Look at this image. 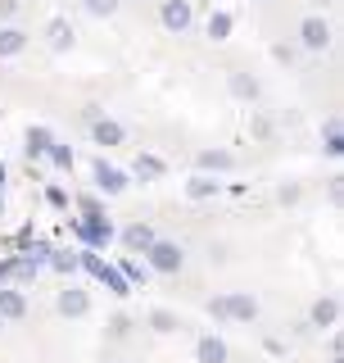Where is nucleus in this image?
I'll list each match as a JSON object with an SVG mask.
<instances>
[{
	"label": "nucleus",
	"mask_w": 344,
	"mask_h": 363,
	"mask_svg": "<svg viewBox=\"0 0 344 363\" xmlns=\"http://www.w3.org/2000/svg\"><path fill=\"white\" fill-rule=\"evenodd\" d=\"M159 18H164L168 32H186V28H190V0H164Z\"/></svg>",
	"instance_id": "0eeeda50"
},
{
	"label": "nucleus",
	"mask_w": 344,
	"mask_h": 363,
	"mask_svg": "<svg viewBox=\"0 0 344 363\" xmlns=\"http://www.w3.org/2000/svg\"><path fill=\"white\" fill-rule=\"evenodd\" d=\"M86 9H91V14H100V18H109L113 9H118V0H86Z\"/></svg>",
	"instance_id": "cd10ccee"
},
{
	"label": "nucleus",
	"mask_w": 344,
	"mask_h": 363,
	"mask_svg": "<svg viewBox=\"0 0 344 363\" xmlns=\"http://www.w3.org/2000/svg\"><path fill=\"white\" fill-rule=\"evenodd\" d=\"M18 14V0H0V18H14Z\"/></svg>",
	"instance_id": "7c9ffc66"
},
{
	"label": "nucleus",
	"mask_w": 344,
	"mask_h": 363,
	"mask_svg": "<svg viewBox=\"0 0 344 363\" xmlns=\"http://www.w3.org/2000/svg\"><path fill=\"white\" fill-rule=\"evenodd\" d=\"M45 159H50L55 168H64V173H68V168H73V150H68V145H59V141H55L50 150H45Z\"/></svg>",
	"instance_id": "b1692460"
},
{
	"label": "nucleus",
	"mask_w": 344,
	"mask_h": 363,
	"mask_svg": "<svg viewBox=\"0 0 344 363\" xmlns=\"http://www.w3.org/2000/svg\"><path fill=\"white\" fill-rule=\"evenodd\" d=\"M195 359L200 363H227V345L217 336H200V345H195Z\"/></svg>",
	"instance_id": "4468645a"
},
{
	"label": "nucleus",
	"mask_w": 344,
	"mask_h": 363,
	"mask_svg": "<svg viewBox=\"0 0 344 363\" xmlns=\"http://www.w3.org/2000/svg\"><path fill=\"white\" fill-rule=\"evenodd\" d=\"M91 177H96V186L105 191V196H122V191H127V173H122V168H113V164H105V159H96Z\"/></svg>",
	"instance_id": "20e7f679"
},
{
	"label": "nucleus",
	"mask_w": 344,
	"mask_h": 363,
	"mask_svg": "<svg viewBox=\"0 0 344 363\" xmlns=\"http://www.w3.org/2000/svg\"><path fill=\"white\" fill-rule=\"evenodd\" d=\"M150 327H154V332H164V336H168V332H177L181 323H177V313H168V309H154V313H150Z\"/></svg>",
	"instance_id": "5701e85b"
},
{
	"label": "nucleus",
	"mask_w": 344,
	"mask_h": 363,
	"mask_svg": "<svg viewBox=\"0 0 344 363\" xmlns=\"http://www.w3.org/2000/svg\"><path fill=\"white\" fill-rule=\"evenodd\" d=\"M118 272L127 277V286H132V291L150 281V268H145V264H136V259H122V264H118Z\"/></svg>",
	"instance_id": "6ab92c4d"
},
{
	"label": "nucleus",
	"mask_w": 344,
	"mask_h": 363,
	"mask_svg": "<svg viewBox=\"0 0 344 363\" xmlns=\"http://www.w3.org/2000/svg\"><path fill=\"white\" fill-rule=\"evenodd\" d=\"M336 318H340V304H336V300L326 295V300H317V304H313V313H308V323H313V327H336Z\"/></svg>",
	"instance_id": "f3484780"
},
{
	"label": "nucleus",
	"mask_w": 344,
	"mask_h": 363,
	"mask_svg": "<svg viewBox=\"0 0 344 363\" xmlns=\"http://www.w3.org/2000/svg\"><path fill=\"white\" fill-rule=\"evenodd\" d=\"M231 168H236V159L227 150H204L200 155V173H231Z\"/></svg>",
	"instance_id": "dca6fc26"
},
{
	"label": "nucleus",
	"mask_w": 344,
	"mask_h": 363,
	"mask_svg": "<svg viewBox=\"0 0 344 363\" xmlns=\"http://www.w3.org/2000/svg\"><path fill=\"white\" fill-rule=\"evenodd\" d=\"M55 145V136H50V128H28V159H45V150Z\"/></svg>",
	"instance_id": "2eb2a0df"
},
{
	"label": "nucleus",
	"mask_w": 344,
	"mask_h": 363,
	"mask_svg": "<svg viewBox=\"0 0 344 363\" xmlns=\"http://www.w3.org/2000/svg\"><path fill=\"white\" fill-rule=\"evenodd\" d=\"M28 50V32L18 28H0V60H14V55Z\"/></svg>",
	"instance_id": "ddd939ff"
},
{
	"label": "nucleus",
	"mask_w": 344,
	"mask_h": 363,
	"mask_svg": "<svg viewBox=\"0 0 344 363\" xmlns=\"http://www.w3.org/2000/svg\"><path fill=\"white\" fill-rule=\"evenodd\" d=\"M32 277H37V264H32V259H23V255L0 259V286H9V281H32Z\"/></svg>",
	"instance_id": "39448f33"
},
{
	"label": "nucleus",
	"mask_w": 344,
	"mask_h": 363,
	"mask_svg": "<svg viewBox=\"0 0 344 363\" xmlns=\"http://www.w3.org/2000/svg\"><path fill=\"white\" fill-rule=\"evenodd\" d=\"M45 264H50L55 272H68V277H73V272H77V250H73V255H59V250H55Z\"/></svg>",
	"instance_id": "393cba45"
},
{
	"label": "nucleus",
	"mask_w": 344,
	"mask_h": 363,
	"mask_svg": "<svg viewBox=\"0 0 344 363\" xmlns=\"http://www.w3.org/2000/svg\"><path fill=\"white\" fill-rule=\"evenodd\" d=\"M159 241L154 236V227L150 223H132V227H122V245L132 250V255H145V250H150Z\"/></svg>",
	"instance_id": "1a4fd4ad"
},
{
	"label": "nucleus",
	"mask_w": 344,
	"mask_h": 363,
	"mask_svg": "<svg viewBox=\"0 0 344 363\" xmlns=\"http://www.w3.org/2000/svg\"><path fill=\"white\" fill-rule=\"evenodd\" d=\"M168 164L159 155H136V177H164Z\"/></svg>",
	"instance_id": "aec40b11"
},
{
	"label": "nucleus",
	"mask_w": 344,
	"mask_h": 363,
	"mask_svg": "<svg viewBox=\"0 0 344 363\" xmlns=\"http://www.w3.org/2000/svg\"><path fill=\"white\" fill-rule=\"evenodd\" d=\"M209 37L213 41H227V37H231V14H213L209 18Z\"/></svg>",
	"instance_id": "a878e982"
},
{
	"label": "nucleus",
	"mask_w": 344,
	"mask_h": 363,
	"mask_svg": "<svg viewBox=\"0 0 344 363\" xmlns=\"http://www.w3.org/2000/svg\"><path fill=\"white\" fill-rule=\"evenodd\" d=\"M322 141H326L322 150H326L331 159H340V155H344V132H340V123H336V118L326 123V136H322Z\"/></svg>",
	"instance_id": "412c9836"
},
{
	"label": "nucleus",
	"mask_w": 344,
	"mask_h": 363,
	"mask_svg": "<svg viewBox=\"0 0 344 363\" xmlns=\"http://www.w3.org/2000/svg\"><path fill=\"white\" fill-rule=\"evenodd\" d=\"M127 332H132V318H127V313H118V318L109 323V336H113V340H127Z\"/></svg>",
	"instance_id": "bb28decb"
},
{
	"label": "nucleus",
	"mask_w": 344,
	"mask_h": 363,
	"mask_svg": "<svg viewBox=\"0 0 344 363\" xmlns=\"http://www.w3.org/2000/svg\"><path fill=\"white\" fill-rule=\"evenodd\" d=\"M222 191V182H217L213 173H195L190 182H186V196L190 200H209V196H217Z\"/></svg>",
	"instance_id": "f8f14e48"
},
{
	"label": "nucleus",
	"mask_w": 344,
	"mask_h": 363,
	"mask_svg": "<svg viewBox=\"0 0 344 363\" xmlns=\"http://www.w3.org/2000/svg\"><path fill=\"white\" fill-rule=\"evenodd\" d=\"M231 91H236L240 100H254L258 96V82H254V77H245V73H231Z\"/></svg>",
	"instance_id": "4be33fe9"
},
{
	"label": "nucleus",
	"mask_w": 344,
	"mask_h": 363,
	"mask_svg": "<svg viewBox=\"0 0 344 363\" xmlns=\"http://www.w3.org/2000/svg\"><path fill=\"white\" fill-rule=\"evenodd\" d=\"M181 264H186V255H181V245L177 241H154L150 250H145V268L150 272H181Z\"/></svg>",
	"instance_id": "7ed1b4c3"
},
{
	"label": "nucleus",
	"mask_w": 344,
	"mask_h": 363,
	"mask_svg": "<svg viewBox=\"0 0 344 363\" xmlns=\"http://www.w3.org/2000/svg\"><path fill=\"white\" fill-rule=\"evenodd\" d=\"M299 41H304V50H326L331 45V23L326 18H304Z\"/></svg>",
	"instance_id": "423d86ee"
},
{
	"label": "nucleus",
	"mask_w": 344,
	"mask_h": 363,
	"mask_svg": "<svg viewBox=\"0 0 344 363\" xmlns=\"http://www.w3.org/2000/svg\"><path fill=\"white\" fill-rule=\"evenodd\" d=\"M209 313L222 318V323H254L258 318V300L245 291H231V295H217V300H209Z\"/></svg>",
	"instance_id": "f257e3e1"
},
{
	"label": "nucleus",
	"mask_w": 344,
	"mask_h": 363,
	"mask_svg": "<svg viewBox=\"0 0 344 363\" xmlns=\"http://www.w3.org/2000/svg\"><path fill=\"white\" fill-rule=\"evenodd\" d=\"M0 209H5V164H0Z\"/></svg>",
	"instance_id": "2f4dec72"
},
{
	"label": "nucleus",
	"mask_w": 344,
	"mask_h": 363,
	"mask_svg": "<svg viewBox=\"0 0 344 363\" xmlns=\"http://www.w3.org/2000/svg\"><path fill=\"white\" fill-rule=\"evenodd\" d=\"M77 209H82V213H100V200L96 196H82V200H77Z\"/></svg>",
	"instance_id": "c756f323"
},
{
	"label": "nucleus",
	"mask_w": 344,
	"mask_h": 363,
	"mask_svg": "<svg viewBox=\"0 0 344 363\" xmlns=\"http://www.w3.org/2000/svg\"><path fill=\"white\" fill-rule=\"evenodd\" d=\"M45 200H50L55 209H68V191L64 186H50V191H45Z\"/></svg>",
	"instance_id": "c85d7f7f"
},
{
	"label": "nucleus",
	"mask_w": 344,
	"mask_h": 363,
	"mask_svg": "<svg viewBox=\"0 0 344 363\" xmlns=\"http://www.w3.org/2000/svg\"><path fill=\"white\" fill-rule=\"evenodd\" d=\"M91 136H96V145H122V123L113 118H91Z\"/></svg>",
	"instance_id": "9d476101"
},
{
	"label": "nucleus",
	"mask_w": 344,
	"mask_h": 363,
	"mask_svg": "<svg viewBox=\"0 0 344 363\" xmlns=\"http://www.w3.org/2000/svg\"><path fill=\"white\" fill-rule=\"evenodd\" d=\"M86 309H91V295H86V291H77V286L59 291V313H64V318H82Z\"/></svg>",
	"instance_id": "9b49d317"
},
{
	"label": "nucleus",
	"mask_w": 344,
	"mask_h": 363,
	"mask_svg": "<svg viewBox=\"0 0 344 363\" xmlns=\"http://www.w3.org/2000/svg\"><path fill=\"white\" fill-rule=\"evenodd\" d=\"M45 37H50V45H55V50H68V45H73V28H68V18H50Z\"/></svg>",
	"instance_id": "a211bd4d"
},
{
	"label": "nucleus",
	"mask_w": 344,
	"mask_h": 363,
	"mask_svg": "<svg viewBox=\"0 0 344 363\" xmlns=\"http://www.w3.org/2000/svg\"><path fill=\"white\" fill-rule=\"evenodd\" d=\"M73 232H77V241H82V250H105L113 241V223L105 213H82V218H73Z\"/></svg>",
	"instance_id": "f03ea898"
},
{
	"label": "nucleus",
	"mask_w": 344,
	"mask_h": 363,
	"mask_svg": "<svg viewBox=\"0 0 344 363\" xmlns=\"http://www.w3.org/2000/svg\"><path fill=\"white\" fill-rule=\"evenodd\" d=\"M28 313V295L14 286H0V323H18Z\"/></svg>",
	"instance_id": "6e6552de"
}]
</instances>
